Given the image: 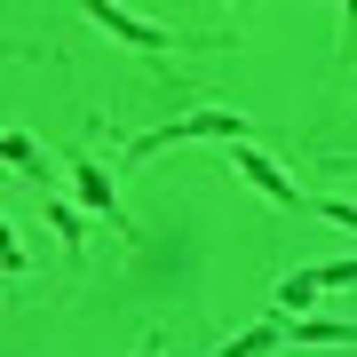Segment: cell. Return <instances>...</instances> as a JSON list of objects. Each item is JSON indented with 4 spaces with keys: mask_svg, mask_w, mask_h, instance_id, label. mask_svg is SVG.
<instances>
[{
    "mask_svg": "<svg viewBox=\"0 0 357 357\" xmlns=\"http://www.w3.org/2000/svg\"><path fill=\"white\" fill-rule=\"evenodd\" d=\"M167 143H238V151H246V119L222 112V103H206V112H183V119H167V128L135 135L128 159H151V151H167Z\"/></svg>",
    "mask_w": 357,
    "mask_h": 357,
    "instance_id": "6da1fadb",
    "label": "cell"
},
{
    "mask_svg": "<svg viewBox=\"0 0 357 357\" xmlns=\"http://www.w3.org/2000/svg\"><path fill=\"white\" fill-rule=\"evenodd\" d=\"M333 286H357V262H318V270H294V278H286V286H270V294H278V310L294 318V310H310V302H318V294H333Z\"/></svg>",
    "mask_w": 357,
    "mask_h": 357,
    "instance_id": "7a4b0ae2",
    "label": "cell"
},
{
    "mask_svg": "<svg viewBox=\"0 0 357 357\" xmlns=\"http://www.w3.org/2000/svg\"><path fill=\"white\" fill-rule=\"evenodd\" d=\"M88 16L112 40H128V48H143V56H167L175 48V32H159V24H143V16H128V8H112V0H88Z\"/></svg>",
    "mask_w": 357,
    "mask_h": 357,
    "instance_id": "3957f363",
    "label": "cell"
},
{
    "mask_svg": "<svg viewBox=\"0 0 357 357\" xmlns=\"http://www.w3.org/2000/svg\"><path fill=\"white\" fill-rule=\"evenodd\" d=\"M230 167H238V175L255 183V191H270L278 206H310V199H302V191H294V183L278 175V167H270V151H255V143H246V151H230Z\"/></svg>",
    "mask_w": 357,
    "mask_h": 357,
    "instance_id": "277c9868",
    "label": "cell"
},
{
    "mask_svg": "<svg viewBox=\"0 0 357 357\" xmlns=\"http://www.w3.org/2000/svg\"><path fill=\"white\" fill-rule=\"evenodd\" d=\"M72 183H79V206H88V215L119 222V199H112V175H103V159H88V151H79V159H72Z\"/></svg>",
    "mask_w": 357,
    "mask_h": 357,
    "instance_id": "5b68a950",
    "label": "cell"
},
{
    "mask_svg": "<svg viewBox=\"0 0 357 357\" xmlns=\"http://www.w3.org/2000/svg\"><path fill=\"white\" fill-rule=\"evenodd\" d=\"M286 342V318H262V326H246V333H230L222 349H206V357H270Z\"/></svg>",
    "mask_w": 357,
    "mask_h": 357,
    "instance_id": "8992f818",
    "label": "cell"
},
{
    "mask_svg": "<svg viewBox=\"0 0 357 357\" xmlns=\"http://www.w3.org/2000/svg\"><path fill=\"white\" fill-rule=\"evenodd\" d=\"M0 159H8V167H16L24 183H48V151H40L32 135H16V128H8V143H0Z\"/></svg>",
    "mask_w": 357,
    "mask_h": 357,
    "instance_id": "52a82bcc",
    "label": "cell"
},
{
    "mask_svg": "<svg viewBox=\"0 0 357 357\" xmlns=\"http://www.w3.org/2000/svg\"><path fill=\"white\" fill-rule=\"evenodd\" d=\"M48 222H56V238H64V246H79V206H64V199H48Z\"/></svg>",
    "mask_w": 357,
    "mask_h": 357,
    "instance_id": "ba28073f",
    "label": "cell"
},
{
    "mask_svg": "<svg viewBox=\"0 0 357 357\" xmlns=\"http://www.w3.org/2000/svg\"><path fill=\"white\" fill-rule=\"evenodd\" d=\"M318 215H326V222H342V230H357V206H342V199H318Z\"/></svg>",
    "mask_w": 357,
    "mask_h": 357,
    "instance_id": "9c48e42d",
    "label": "cell"
},
{
    "mask_svg": "<svg viewBox=\"0 0 357 357\" xmlns=\"http://www.w3.org/2000/svg\"><path fill=\"white\" fill-rule=\"evenodd\" d=\"M333 167V175H357V151H342V159H326Z\"/></svg>",
    "mask_w": 357,
    "mask_h": 357,
    "instance_id": "30bf717a",
    "label": "cell"
},
{
    "mask_svg": "<svg viewBox=\"0 0 357 357\" xmlns=\"http://www.w3.org/2000/svg\"><path fill=\"white\" fill-rule=\"evenodd\" d=\"M143 357H159V342H143Z\"/></svg>",
    "mask_w": 357,
    "mask_h": 357,
    "instance_id": "8fae6325",
    "label": "cell"
}]
</instances>
